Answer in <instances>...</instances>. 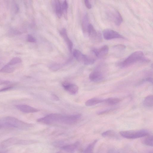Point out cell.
<instances>
[{
  "mask_svg": "<svg viewBox=\"0 0 153 153\" xmlns=\"http://www.w3.org/2000/svg\"><path fill=\"white\" fill-rule=\"evenodd\" d=\"M150 60L144 57L143 52L141 51L135 52L122 62L118 64V66L122 68L130 67L139 62H149Z\"/></svg>",
  "mask_w": 153,
  "mask_h": 153,
  "instance_id": "cell-1",
  "label": "cell"
},
{
  "mask_svg": "<svg viewBox=\"0 0 153 153\" xmlns=\"http://www.w3.org/2000/svg\"><path fill=\"white\" fill-rule=\"evenodd\" d=\"M1 120L3 128L7 127L23 130H27L33 126L32 124L25 123L13 117H6Z\"/></svg>",
  "mask_w": 153,
  "mask_h": 153,
  "instance_id": "cell-2",
  "label": "cell"
},
{
  "mask_svg": "<svg viewBox=\"0 0 153 153\" xmlns=\"http://www.w3.org/2000/svg\"><path fill=\"white\" fill-rule=\"evenodd\" d=\"M120 135L124 138L128 139H135L147 137L150 135L149 132L147 130L122 131Z\"/></svg>",
  "mask_w": 153,
  "mask_h": 153,
  "instance_id": "cell-3",
  "label": "cell"
},
{
  "mask_svg": "<svg viewBox=\"0 0 153 153\" xmlns=\"http://www.w3.org/2000/svg\"><path fill=\"white\" fill-rule=\"evenodd\" d=\"M73 55L78 61L86 65L94 64L96 61L94 58L83 54L80 51L77 49L74 50Z\"/></svg>",
  "mask_w": 153,
  "mask_h": 153,
  "instance_id": "cell-4",
  "label": "cell"
},
{
  "mask_svg": "<svg viewBox=\"0 0 153 153\" xmlns=\"http://www.w3.org/2000/svg\"><path fill=\"white\" fill-rule=\"evenodd\" d=\"M62 115L57 113H52L42 118L37 120L38 122L46 124H51L59 123Z\"/></svg>",
  "mask_w": 153,
  "mask_h": 153,
  "instance_id": "cell-5",
  "label": "cell"
},
{
  "mask_svg": "<svg viewBox=\"0 0 153 153\" xmlns=\"http://www.w3.org/2000/svg\"><path fill=\"white\" fill-rule=\"evenodd\" d=\"M80 114L70 115H62L59 123L67 125H71L77 122L81 118Z\"/></svg>",
  "mask_w": 153,
  "mask_h": 153,
  "instance_id": "cell-6",
  "label": "cell"
},
{
  "mask_svg": "<svg viewBox=\"0 0 153 153\" xmlns=\"http://www.w3.org/2000/svg\"><path fill=\"white\" fill-rule=\"evenodd\" d=\"M108 17L117 26H120L123 21L122 17L117 10H112L107 12Z\"/></svg>",
  "mask_w": 153,
  "mask_h": 153,
  "instance_id": "cell-7",
  "label": "cell"
},
{
  "mask_svg": "<svg viewBox=\"0 0 153 153\" xmlns=\"http://www.w3.org/2000/svg\"><path fill=\"white\" fill-rule=\"evenodd\" d=\"M103 36L107 40L115 39H124V37L117 31L111 29H106L103 32Z\"/></svg>",
  "mask_w": 153,
  "mask_h": 153,
  "instance_id": "cell-8",
  "label": "cell"
},
{
  "mask_svg": "<svg viewBox=\"0 0 153 153\" xmlns=\"http://www.w3.org/2000/svg\"><path fill=\"white\" fill-rule=\"evenodd\" d=\"M79 144V142H76L69 145H64L61 147V150L56 153H74Z\"/></svg>",
  "mask_w": 153,
  "mask_h": 153,
  "instance_id": "cell-9",
  "label": "cell"
},
{
  "mask_svg": "<svg viewBox=\"0 0 153 153\" xmlns=\"http://www.w3.org/2000/svg\"><path fill=\"white\" fill-rule=\"evenodd\" d=\"M109 51V47L107 45H105L100 48H94L92 49L93 54L98 58H102L106 55Z\"/></svg>",
  "mask_w": 153,
  "mask_h": 153,
  "instance_id": "cell-10",
  "label": "cell"
},
{
  "mask_svg": "<svg viewBox=\"0 0 153 153\" xmlns=\"http://www.w3.org/2000/svg\"><path fill=\"white\" fill-rule=\"evenodd\" d=\"M62 85L64 89L70 94L74 95L77 94L79 87L76 85L67 82H63Z\"/></svg>",
  "mask_w": 153,
  "mask_h": 153,
  "instance_id": "cell-11",
  "label": "cell"
},
{
  "mask_svg": "<svg viewBox=\"0 0 153 153\" xmlns=\"http://www.w3.org/2000/svg\"><path fill=\"white\" fill-rule=\"evenodd\" d=\"M87 33L91 38L97 41L101 40V36L100 33L96 31L94 27L91 24H89L88 25Z\"/></svg>",
  "mask_w": 153,
  "mask_h": 153,
  "instance_id": "cell-12",
  "label": "cell"
},
{
  "mask_svg": "<svg viewBox=\"0 0 153 153\" xmlns=\"http://www.w3.org/2000/svg\"><path fill=\"white\" fill-rule=\"evenodd\" d=\"M19 140L15 138H12L7 139L0 143V151L8 147L17 144Z\"/></svg>",
  "mask_w": 153,
  "mask_h": 153,
  "instance_id": "cell-13",
  "label": "cell"
},
{
  "mask_svg": "<svg viewBox=\"0 0 153 153\" xmlns=\"http://www.w3.org/2000/svg\"><path fill=\"white\" fill-rule=\"evenodd\" d=\"M15 107L20 111L25 113H35L39 111V110L37 109L25 105H16Z\"/></svg>",
  "mask_w": 153,
  "mask_h": 153,
  "instance_id": "cell-14",
  "label": "cell"
},
{
  "mask_svg": "<svg viewBox=\"0 0 153 153\" xmlns=\"http://www.w3.org/2000/svg\"><path fill=\"white\" fill-rule=\"evenodd\" d=\"M104 75L100 71L95 70L89 74V79L92 81L97 82L103 79Z\"/></svg>",
  "mask_w": 153,
  "mask_h": 153,
  "instance_id": "cell-15",
  "label": "cell"
},
{
  "mask_svg": "<svg viewBox=\"0 0 153 153\" xmlns=\"http://www.w3.org/2000/svg\"><path fill=\"white\" fill-rule=\"evenodd\" d=\"M60 33L61 36L64 40L68 48H69L70 53H72L73 46L72 42L68 37L66 29L63 28L61 31Z\"/></svg>",
  "mask_w": 153,
  "mask_h": 153,
  "instance_id": "cell-16",
  "label": "cell"
},
{
  "mask_svg": "<svg viewBox=\"0 0 153 153\" xmlns=\"http://www.w3.org/2000/svg\"><path fill=\"white\" fill-rule=\"evenodd\" d=\"M102 136L105 138L117 139H119L117 134L112 130H108L102 134Z\"/></svg>",
  "mask_w": 153,
  "mask_h": 153,
  "instance_id": "cell-17",
  "label": "cell"
},
{
  "mask_svg": "<svg viewBox=\"0 0 153 153\" xmlns=\"http://www.w3.org/2000/svg\"><path fill=\"white\" fill-rule=\"evenodd\" d=\"M104 100H101L97 98H93L87 101L85 105L87 106L91 107L104 102Z\"/></svg>",
  "mask_w": 153,
  "mask_h": 153,
  "instance_id": "cell-18",
  "label": "cell"
},
{
  "mask_svg": "<svg viewBox=\"0 0 153 153\" xmlns=\"http://www.w3.org/2000/svg\"><path fill=\"white\" fill-rule=\"evenodd\" d=\"M55 8L56 13L58 17L60 18L62 15V5L59 1H55Z\"/></svg>",
  "mask_w": 153,
  "mask_h": 153,
  "instance_id": "cell-19",
  "label": "cell"
},
{
  "mask_svg": "<svg viewBox=\"0 0 153 153\" xmlns=\"http://www.w3.org/2000/svg\"><path fill=\"white\" fill-rule=\"evenodd\" d=\"M143 105L144 106L147 107H152L153 105V96L150 95L146 97L144 99L143 102Z\"/></svg>",
  "mask_w": 153,
  "mask_h": 153,
  "instance_id": "cell-20",
  "label": "cell"
},
{
  "mask_svg": "<svg viewBox=\"0 0 153 153\" xmlns=\"http://www.w3.org/2000/svg\"><path fill=\"white\" fill-rule=\"evenodd\" d=\"M82 29L84 33H87V30L89 23L88 16L86 14L83 17L82 21Z\"/></svg>",
  "mask_w": 153,
  "mask_h": 153,
  "instance_id": "cell-21",
  "label": "cell"
},
{
  "mask_svg": "<svg viewBox=\"0 0 153 153\" xmlns=\"http://www.w3.org/2000/svg\"><path fill=\"white\" fill-rule=\"evenodd\" d=\"M98 142V140H95L89 144L86 148L81 153H93L94 147Z\"/></svg>",
  "mask_w": 153,
  "mask_h": 153,
  "instance_id": "cell-22",
  "label": "cell"
},
{
  "mask_svg": "<svg viewBox=\"0 0 153 153\" xmlns=\"http://www.w3.org/2000/svg\"><path fill=\"white\" fill-rule=\"evenodd\" d=\"M121 100L118 98H111L104 100V102L109 105H114L118 104Z\"/></svg>",
  "mask_w": 153,
  "mask_h": 153,
  "instance_id": "cell-23",
  "label": "cell"
},
{
  "mask_svg": "<svg viewBox=\"0 0 153 153\" xmlns=\"http://www.w3.org/2000/svg\"><path fill=\"white\" fill-rule=\"evenodd\" d=\"M14 70V68L7 64L0 70V73H10L13 72Z\"/></svg>",
  "mask_w": 153,
  "mask_h": 153,
  "instance_id": "cell-24",
  "label": "cell"
},
{
  "mask_svg": "<svg viewBox=\"0 0 153 153\" xmlns=\"http://www.w3.org/2000/svg\"><path fill=\"white\" fill-rule=\"evenodd\" d=\"M148 137L144 139L143 141V143L145 145L150 147L153 146V136L149 135Z\"/></svg>",
  "mask_w": 153,
  "mask_h": 153,
  "instance_id": "cell-25",
  "label": "cell"
},
{
  "mask_svg": "<svg viewBox=\"0 0 153 153\" xmlns=\"http://www.w3.org/2000/svg\"><path fill=\"white\" fill-rule=\"evenodd\" d=\"M68 5L66 1H64L62 5V12L66 20L67 19Z\"/></svg>",
  "mask_w": 153,
  "mask_h": 153,
  "instance_id": "cell-26",
  "label": "cell"
},
{
  "mask_svg": "<svg viewBox=\"0 0 153 153\" xmlns=\"http://www.w3.org/2000/svg\"><path fill=\"white\" fill-rule=\"evenodd\" d=\"M37 141L33 140H19L17 144H20V145H27L29 144H33L37 143Z\"/></svg>",
  "mask_w": 153,
  "mask_h": 153,
  "instance_id": "cell-27",
  "label": "cell"
},
{
  "mask_svg": "<svg viewBox=\"0 0 153 153\" xmlns=\"http://www.w3.org/2000/svg\"><path fill=\"white\" fill-rule=\"evenodd\" d=\"M22 62L21 59L18 57H15L13 58L8 64L12 66L17 64L21 63Z\"/></svg>",
  "mask_w": 153,
  "mask_h": 153,
  "instance_id": "cell-28",
  "label": "cell"
},
{
  "mask_svg": "<svg viewBox=\"0 0 153 153\" xmlns=\"http://www.w3.org/2000/svg\"><path fill=\"white\" fill-rule=\"evenodd\" d=\"M114 48L115 50H117V51L120 52L124 51L126 47L124 45H118L114 46Z\"/></svg>",
  "mask_w": 153,
  "mask_h": 153,
  "instance_id": "cell-29",
  "label": "cell"
},
{
  "mask_svg": "<svg viewBox=\"0 0 153 153\" xmlns=\"http://www.w3.org/2000/svg\"><path fill=\"white\" fill-rule=\"evenodd\" d=\"M61 67V65L57 64H54L50 66V68L52 70L55 71H57Z\"/></svg>",
  "mask_w": 153,
  "mask_h": 153,
  "instance_id": "cell-30",
  "label": "cell"
},
{
  "mask_svg": "<svg viewBox=\"0 0 153 153\" xmlns=\"http://www.w3.org/2000/svg\"><path fill=\"white\" fill-rule=\"evenodd\" d=\"M13 88V84H11L10 85H8L0 89V92H5L6 91L11 89Z\"/></svg>",
  "mask_w": 153,
  "mask_h": 153,
  "instance_id": "cell-31",
  "label": "cell"
},
{
  "mask_svg": "<svg viewBox=\"0 0 153 153\" xmlns=\"http://www.w3.org/2000/svg\"><path fill=\"white\" fill-rule=\"evenodd\" d=\"M27 40L29 42H32V43H35L37 41L36 39L31 35L28 36Z\"/></svg>",
  "mask_w": 153,
  "mask_h": 153,
  "instance_id": "cell-32",
  "label": "cell"
},
{
  "mask_svg": "<svg viewBox=\"0 0 153 153\" xmlns=\"http://www.w3.org/2000/svg\"><path fill=\"white\" fill-rule=\"evenodd\" d=\"M112 110L111 109H108L106 110H103L102 111H99L98 112L97 114L99 115H102L107 113H108L109 112L112 111Z\"/></svg>",
  "mask_w": 153,
  "mask_h": 153,
  "instance_id": "cell-33",
  "label": "cell"
},
{
  "mask_svg": "<svg viewBox=\"0 0 153 153\" xmlns=\"http://www.w3.org/2000/svg\"><path fill=\"white\" fill-rule=\"evenodd\" d=\"M84 3L86 7L88 8V9H91L92 7V6L89 1H87V0H86V1H84Z\"/></svg>",
  "mask_w": 153,
  "mask_h": 153,
  "instance_id": "cell-34",
  "label": "cell"
},
{
  "mask_svg": "<svg viewBox=\"0 0 153 153\" xmlns=\"http://www.w3.org/2000/svg\"><path fill=\"white\" fill-rule=\"evenodd\" d=\"M152 78L151 77H148L147 78L145 79H144L143 80H142L141 83H142L144 82H150V83H152Z\"/></svg>",
  "mask_w": 153,
  "mask_h": 153,
  "instance_id": "cell-35",
  "label": "cell"
},
{
  "mask_svg": "<svg viewBox=\"0 0 153 153\" xmlns=\"http://www.w3.org/2000/svg\"><path fill=\"white\" fill-rule=\"evenodd\" d=\"M52 99L54 101H57L59 100V98L57 96L54 95L52 96Z\"/></svg>",
  "mask_w": 153,
  "mask_h": 153,
  "instance_id": "cell-36",
  "label": "cell"
},
{
  "mask_svg": "<svg viewBox=\"0 0 153 153\" xmlns=\"http://www.w3.org/2000/svg\"><path fill=\"white\" fill-rule=\"evenodd\" d=\"M6 152H7L6 151H1V152H0V153H6Z\"/></svg>",
  "mask_w": 153,
  "mask_h": 153,
  "instance_id": "cell-37",
  "label": "cell"
}]
</instances>
